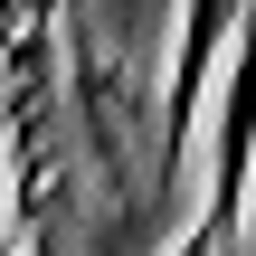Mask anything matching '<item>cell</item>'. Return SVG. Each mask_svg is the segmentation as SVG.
<instances>
[{"mask_svg": "<svg viewBox=\"0 0 256 256\" xmlns=\"http://www.w3.org/2000/svg\"><path fill=\"white\" fill-rule=\"evenodd\" d=\"M218 238H228V228H218V218H200V228H190V247H180V256H218Z\"/></svg>", "mask_w": 256, "mask_h": 256, "instance_id": "cell-3", "label": "cell"}, {"mask_svg": "<svg viewBox=\"0 0 256 256\" xmlns=\"http://www.w3.org/2000/svg\"><path fill=\"white\" fill-rule=\"evenodd\" d=\"M247 152H256V0L238 19V66H228V104H218V200H209L218 228H238V209H247Z\"/></svg>", "mask_w": 256, "mask_h": 256, "instance_id": "cell-1", "label": "cell"}, {"mask_svg": "<svg viewBox=\"0 0 256 256\" xmlns=\"http://www.w3.org/2000/svg\"><path fill=\"white\" fill-rule=\"evenodd\" d=\"M228 10L238 0H180V76H171V114H162V162L190 152V124H200V95H209L218 38H228Z\"/></svg>", "mask_w": 256, "mask_h": 256, "instance_id": "cell-2", "label": "cell"}]
</instances>
